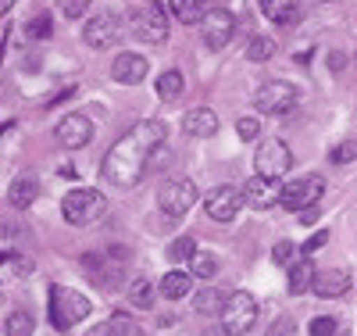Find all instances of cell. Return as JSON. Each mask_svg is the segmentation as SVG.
Wrapping results in <instances>:
<instances>
[{
	"label": "cell",
	"mask_w": 357,
	"mask_h": 336,
	"mask_svg": "<svg viewBox=\"0 0 357 336\" xmlns=\"http://www.w3.org/2000/svg\"><path fill=\"white\" fill-rule=\"evenodd\" d=\"M165 136H168L165 122H158V118L136 122V126L107 150L104 168H100L104 179L111 182V187H118V190L136 187V182L146 175V168H151V158H154V150L165 143Z\"/></svg>",
	"instance_id": "6da1fadb"
},
{
	"label": "cell",
	"mask_w": 357,
	"mask_h": 336,
	"mask_svg": "<svg viewBox=\"0 0 357 336\" xmlns=\"http://www.w3.org/2000/svg\"><path fill=\"white\" fill-rule=\"evenodd\" d=\"M89 312H93V304H89L86 293L72 290V286H50V322L54 329H72L79 326L82 319H89Z\"/></svg>",
	"instance_id": "7a4b0ae2"
},
{
	"label": "cell",
	"mask_w": 357,
	"mask_h": 336,
	"mask_svg": "<svg viewBox=\"0 0 357 336\" xmlns=\"http://www.w3.org/2000/svg\"><path fill=\"white\" fill-rule=\"evenodd\" d=\"M257 315H261L257 297H254V293H247V290L229 293V297L222 300V308H218L222 329H225L229 336H243V333H250V329L257 326Z\"/></svg>",
	"instance_id": "3957f363"
},
{
	"label": "cell",
	"mask_w": 357,
	"mask_h": 336,
	"mask_svg": "<svg viewBox=\"0 0 357 336\" xmlns=\"http://www.w3.org/2000/svg\"><path fill=\"white\" fill-rule=\"evenodd\" d=\"M126 22H129V33H132L139 43L158 47V43L168 40V18H165V11H161L158 0H146V4H132Z\"/></svg>",
	"instance_id": "277c9868"
},
{
	"label": "cell",
	"mask_w": 357,
	"mask_h": 336,
	"mask_svg": "<svg viewBox=\"0 0 357 336\" xmlns=\"http://www.w3.org/2000/svg\"><path fill=\"white\" fill-rule=\"evenodd\" d=\"M126 265H129V251L126 247H111V251H93L82 258V268L93 276V283L100 290H118L126 276Z\"/></svg>",
	"instance_id": "5b68a950"
},
{
	"label": "cell",
	"mask_w": 357,
	"mask_h": 336,
	"mask_svg": "<svg viewBox=\"0 0 357 336\" xmlns=\"http://www.w3.org/2000/svg\"><path fill=\"white\" fill-rule=\"evenodd\" d=\"M61 215H65V222L68 226H93V222H100L104 215H107V197L104 193H97V190H72V193H65V204H61Z\"/></svg>",
	"instance_id": "8992f818"
},
{
	"label": "cell",
	"mask_w": 357,
	"mask_h": 336,
	"mask_svg": "<svg viewBox=\"0 0 357 336\" xmlns=\"http://www.w3.org/2000/svg\"><path fill=\"white\" fill-rule=\"evenodd\" d=\"M321 193H325V179L318 172H307V175L289 179L286 187H279V204L286 211H307L321 200Z\"/></svg>",
	"instance_id": "52a82bcc"
},
{
	"label": "cell",
	"mask_w": 357,
	"mask_h": 336,
	"mask_svg": "<svg viewBox=\"0 0 357 336\" xmlns=\"http://www.w3.org/2000/svg\"><path fill=\"white\" fill-rule=\"evenodd\" d=\"M254 165H257V175L261 179H272L275 182V179H282L293 168V150L282 140H264V143H257Z\"/></svg>",
	"instance_id": "ba28073f"
},
{
	"label": "cell",
	"mask_w": 357,
	"mask_h": 336,
	"mask_svg": "<svg viewBox=\"0 0 357 336\" xmlns=\"http://www.w3.org/2000/svg\"><path fill=\"white\" fill-rule=\"evenodd\" d=\"M296 101H301V89H296L293 82H286V79H268L254 97V104L264 115H286V111L296 108Z\"/></svg>",
	"instance_id": "9c48e42d"
},
{
	"label": "cell",
	"mask_w": 357,
	"mask_h": 336,
	"mask_svg": "<svg viewBox=\"0 0 357 336\" xmlns=\"http://www.w3.org/2000/svg\"><path fill=\"white\" fill-rule=\"evenodd\" d=\"M197 25H200V36H204L207 50H222V47H229V40L236 33V15L225 8H211V11H204V18Z\"/></svg>",
	"instance_id": "30bf717a"
},
{
	"label": "cell",
	"mask_w": 357,
	"mask_h": 336,
	"mask_svg": "<svg viewBox=\"0 0 357 336\" xmlns=\"http://www.w3.org/2000/svg\"><path fill=\"white\" fill-rule=\"evenodd\" d=\"M158 204H161L165 215L183 219L186 211L197 204V187H193V179H168L165 187H161V193H158Z\"/></svg>",
	"instance_id": "8fae6325"
},
{
	"label": "cell",
	"mask_w": 357,
	"mask_h": 336,
	"mask_svg": "<svg viewBox=\"0 0 357 336\" xmlns=\"http://www.w3.org/2000/svg\"><path fill=\"white\" fill-rule=\"evenodd\" d=\"M240 207H243V197L236 187H215L204 197V211H207V219H215V222H232L240 215Z\"/></svg>",
	"instance_id": "7c38bea8"
},
{
	"label": "cell",
	"mask_w": 357,
	"mask_h": 336,
	"mask_svg": "<svg viewBox=\"0 0 357 336\" xmlns=\"http://www.w3.org/2000/svg\"><path fill=\"white\" fill-rule=\"evenodd\" d=\"M118 36H122V22H118V15H111V11L93 15V22H86V29H82V40L93 47V50L114 47Z\"/></svg>",
	"instance_id": "4fadbf2b"
},
{
	"label": "cell",
	"mask_w": 357,
	"mask_h": 336,
	"mask_svg": "<svg viewBox=\"0 0 357 336\" xmlns=\"http://www.w3.org/2000/svg\"><path fill=\"white\" fill-rule=\"evenodd\" d=\"M54 136H57V143L68 147V150H82L89 140H93V122H89L86 115H65L61 122H57Z\"/></svg>",
	"instance_id": "5bb4252c"
},
{
	"label": "cell",
	"mask_w": 357,
	"mask_h": 336,
	"mask_svg": "<svg viewBox=\"0 0 357 336\" xmlns=\"http://www.w3.org/2000/svg\"><path fill=\"white\" fill-rule=\"evenodd\" d=\"M240 197H243V204L247 207H254V211H272L275 204H279V187L272 179H261V175H254L247 187L240 190Z\"/></svg>",
	"instance_id": "9a60e30c"
},
{
	"label": "cell",
	"mask_w": 357,
	"mask_h": 336,
	"mask_svg": "<svg viewBox=\"0 0 357 336\" xmlns=\"http://www.w3.org/2000/svg\"><path fill=\"white\" fill-rule=\"evenodd\" d=\"M146 72H151V61H146L143 54H118V57H114V65H111L114 82H126V86L143 82Z\"/></svg>",
	"instance_id": "2e32d148"
},
{
	"label": "cell",
	"mask_w": 357,
	"mask_h": 336,
	"mask_svg": "<svg viewBox=\"0 0 357 336\" xmlns=\"http://www.w3.org/2000/svg\"><path fill=\"white\" fill-rule=\"evenodd\" d=\"M350 286H354V279H350V272H343V268L318 272L314 283H311V290H314L318 297H343Z\"/></svg>",
	"instance_id": "e0dca14e"
},
{
	"label": "cell",
	"mask_w": 357,
	"mask_h": 336,
	"mask_svg": "<svg viewBox=\"0 0 357 336\" xmlns=\"http://www.w3.org/2000/svg\"><path fill=\"white\" fill-rule=\"evenodd\" d=\"M183 133L186 136H215L218 133V115L211 108H190L183 115Z\"/></svg>",
	"instance_id": "ac0fdd59"
},
{
	"label": "cell",
	"mask_w": 357,
	"mask_h": 336,
	"mask_svg": "<svg viewBox=\"0 0 357 336\" xmlns=\"http://www.w3.org/2000/svg\"><path fill=\"white\" fill-rule=\"evenodd\" d=\"M261 11L275 25H296L301 22V0H261Z\"/></svg>",
	"instance_id": "d6986e66"
},
{
	"label": "cell",
	"mask_w": 357,
	"mask_h": 336,
	"mask_svg": "<svg viewBox=\"0 0 357 336\" xmlns=\"http://www.w3.org/2000/svg\"><path fill=\"white\" fill-rule=\"evenodd\" d=\"M314 276H318V268H314V261L311 258H296L293 265H289V293L293 297H301V293H307L311 290V283H314Z\"/></svg>",
	"instance_id": "ffe728a7"
},
{
	"label": "cell",
	"mask_w": 357,
	"mask_h": 336,
	"mask_svg": "<svg viewBox=\"0 0 357 336\" xmlns=\"http://www.w3.org/2000/svg\"><path fill=\"white\" fill-rule=\"evenodd\" d=\"M190 290H193V276H190V272H183V268H172L168 276H161V283H158V293L168 297V300L186 297Z\"/></svg>",
	"instance_id": "44dd1931"
},
{
	"label": "cell",
	"mask_w": 357,
	"mask_h": 336,
	"mask_svg": "<svg viewBox=\"0 0 357 336\" xmlns=\"http://www.w3.org/2000/svg\"><path fill=\"white\" fill-rule=\"evenodd\" d=\"M36 193H40L36 179H15V182H11V190H8V204L18 207V211H25V207H33V204H36Z\"/></svg>",
	"instance_id": "7402d4cb"
},
{
	"label": "cell",
	"mask_w": 357,
	"mask_h": 336,
	"mask_svg": "<svg viewBox=\"0 0 357 336\" xmlns=\"http://www.w3.org/2000/svg\"><path fill=\"white\" fill-rule=\"evenodd\" d=\"M154 300H158V286H154L151 279L136 276V279L129 283V304H132V308L151 312V308H154Z\"/></svg>",
	"instance_id": "603a6c76"
},
{
	"label": "cell",
	"mask_w": 357,
	"mask_h": 336,
	"mask_svg": "<svg viewBox=\"0 0 357 336\" xmlns=\"http://www.w3.org/2000/svg\"><path fill=\"white\" fill-rule=\"evenodd\" d=\"M183 89H186V75L178 72V68H168V72H161V79H158V97L161 101H178L183 97Z\"/></svg>",
	"instance_id": "cb8c5ba5"
},
{
	"label": "cell",
	"mask_w": 357,
	"mask_h": 336,
	"mask_svg": "<svg viewBox=\"0 0 357 336\" xmlns=\"http://www.w3.org/2000/svg\"><path fill=\"white\" fill-rule=\"evenodd\" d=\"M168 8H172V15L183 25H197L204 18V11H207L204 0H168Z\"/></svg>",
	"instance_id": "d4e9b609"
},
{
	"label": "cell",
	"mask_w": 357,
	"mask_h": 336,
	"mask_svg": "<svg viewBox=\"0 0 357 336\" xmlns=\"http://www.w3.org/2000/svg\"><path fill=\"white\" fill-rule=\"evenodd\" d=\"M4 333H8V336H33V333H36V322H33V315H29L25 308H15V312L4 319Z\"/></svg>",
	"instance_id": "484cf974"
},
{
	"label": "cell",
	"mask_w": 357,
	"mask_h": 336,
	"mask_svg": "<svg viewBox=\"0 0 357 336\" xmlns=\"http://www.w3.org/2000/svg\"><path fill=\"white\" fill-rule=\"evenodd\" d=\"M107 336H146V333H143V326H139L132 315L114 312V315H111V322H107Z\"/></svg>",
	"instance_id": "4316f807"
},
{
	"label": "cell",
	"mask_w": 357,
	"mask_h": 336,
	"mask_svg": "<svg viewBox=\"0 0 357 336\" xmlns=\"http://www.w3.org/2000/svg\"><path fill=\"white\" fill-rule=\"evenodd\" d=\"M215 272H218L215 254H207V251H193V254H190V276H193V279H211Z\"/></svg>",
	"instance_id": "83f0119b"
},
{
	"label": "cell",
	"mask_w": 357,
	"mask_h": 336,
	"mask_svg": "<svg viewBox=\"0 0 357 336\" xmlns=\"http://www.w3.org/2000/svg\"><path fill=\"white\" fill-rule=\"evenodd\" d=\"M222 300H225V293H222V290H215V286H207V290H200V293L193 297V308H197L200 315H218V308H222Z\"/></svg>",
	"instance_id": "f1b7e54d"
},
{
	"label": "cell",
	"mask_w": 357,
	"mask_h": 336,
	"mask_svg": "<svg viewBox=\"0 0 357 336\" xmlns=\"http://www.w3.org/2000/svg\"><path fill=\"white\" fill-rule=\"evenodd\" d=\"M272 54H275V40L272 36H254L250 40V50H247L250 61H268Z\"/></svg>",
	"instance_id": "f546056e"
},
{
	"label": "cell",
	"mask_w": 357,
	"mask_h": 336,
	"mask_svg": "<svg viewBox=\"0 0 357 336\" xmlns=\"http://www.w3.org/2000/svg\"><path fill=\"white\" fill-rule=\"evenodd\" d=\"M197 251V243H193V236H178V240H172L168 243V258L172 261H190V254Z\"/></svg>",
	"instance_id": "4dcf8cb0"
},
{
	"label": "cell",
	"mask_w": 357,
	"mask_h": 336,
	"mask_svg": "<svg viewBox=\"0 0 357 336\" xmlns=\"http://www.w3.org/2000/svg\"><path fill=\"white\" fill-rule=\"evenodd\" d=\"M354 158H357V143H354V136L343 140V143L333 150V165H354Z\"/></svg>",
	"instance_id": "1f68e13d"
},
{
	"label": "cell",
	"mask_w": 357,
	"mask_h": 336,
	"mask_svg": "<svg viewBox=\"0 0 357 336\" xmlns=\"http://www.w3.org/2000/svg\"><path fill=\"white\" fill-rule=\"evenodd\" d=\"M54 33V25H50V15H36L33 22H29V36L33 40H47Z\"/></svg>",
	"instance_id": "d6a6232c"
},
{
	"label": "cell",
	"mask_w": 357,
	"mask_h": 336,
	"mask_svg": "<svg viewBox=\"0 0 357 336\" xmlns=\"http://www.w3.org/2000/svg\"><path fill=\"white\" fill-rule=\"evenodd\" d=\"M57 8H61L65 18H82L89 11V0H57Z\"/></svg>",
	"instance_id": "836d02e7"
},
{
	"label": "cell",
	"mask_w": 357,
	"mask_h": 336,
	"mask_svg": "<svg viewBox=\"0 0 357 336\" xmlns=\"http://www.w3.org/2000/svg\"><path fill=\"white\" fill-rule=\"evenodd\" d=\"M336 333H340V322L329 319V315H321V319L311 322V336H336Z\"/></svg>",
	"instance_id": "e575fe53"
},
{
	"label": "cell",
	"mask_w": 357,
	"mask_h": 336,
	"mask_svg": "<svg viewBox=\"0 0 357 336\" xmlns=\"http://www.w3.org/2000/svg\"><path fill=\"white\" fill-rule=\"evenodd\" d=\"M272 258H275L279 265H293V261H296V247H293L289 240H279L275 251H272Z\"/></svg>",
	"instance_id": "d590c367"
},
{
	"label": "cell",
	"mask_w": 357,
	"mask_h": 336,
	"mask_svg": "<svg viewBox=\"0 0 357 336\" xmlns=\"http://www.w3.org/2000/svg\"><path fill=\"white\" fill-rule=\"evenodd\" d=\"M236 133H240V140H257L261 136L257 118H240V122H236Z\"/></svg>",
	"instance_id": "8d00e7d4"
},
{
	"label": "cell",
	"mask_w": 357,
	"mask_h": 336,
	"mask_svg": "<svg viewBox=\"0 0 357 336\" xmlns=\"http://www.w3.org/2000/svg\"><path fill=\"white\" fill-rule=\"evenodd\" d=\"M264 336H296V326H293V319H275Z\"/></svg>",
	"instance_id": "74e56055"
},
{
	"label": "cell",
	"mask_w": 357,
	"mask_h": 336,
	"mask_svg": "<svg viewBox=\"0 0 357 336\" xmlns=\"http://www.w3.org/2000/svg\"><path fill=\"white\" fill-rule=\"evenodd\" d=\"M325 240H329V233L321 229V233H314V236H311V240L304 243V247H296V254H304V258H307V254H314L318 247H325Z\"/></svg>",
	"instance_id": "f35d334b"
},
{
	"label": "cell",
	"mask_w": 357,
	"mask_h": 336,
	"mask_svg": "<svg viewBox=\"0 0 357 336\" xmlns=\"http://www.w3.org/2000/svg\"><path fill=\"white\" fill-rule=\"evenodd\" d=\"M18 233H22V229H18V226L4 215V211H0V240H15Z\"/></svg>",
	"instance_id": "ab89813d"
},
{
	"label": "cell",
	"mask_w": 357,
	"mask_h": 336,
	"mask_svg": "<svg viewBox=\"0 0 357 336\" xmlns=\"http://www.w3.org/2000/svg\"><path fill=\"white\" fill-rule=\"evenodd\" d=\"M11 8H15V0H0V18H4Z\"/></svg>",
	"instance_id": "60d3db41"
},
{
	"label": "cell",
	"mask_w": 357,
	"mask_h": 336,
	"mask_svg": "<svg viewBox=\"0 0 357 336\" xmlns=\"http://www.w3.org/2000/svg\"><path fill=\"white\" fill-rule=\"evenodd\" d=\"M343 61H347L343 54H333V57H329V65H333V68H343Z\"/></svg>",
	"instance_id": "b9f144b4"
},
{
	"label": "cell",
	"mask_w": 357,
	"mask_h": 336,
	"mask_svg": "<svg viewBox=\"0 0 357 336\" xmlns=\"http://www.w3.org/2000/svg\"><path fill=\"white\" fill-rule=\"evenodd\" d=\"M86 336H107V326H93V329H89Z\"/></svg>",
	"instance_id": "7bdbcfd3"
},
{
	"label": "cell",
	"mask_w": 357,
	"mask_h": 336,
	"mask_svg": "<svg viewBox=\"0 0 357 336\" xmlns=\"http://www.w3.org/2000/svg\"><path fill=\"white\" fill-rule=\"evenodd\" d=\"M8 258H11V251H0V265H8Z\"/></svg>",
	"instance_id": "ee69618b"
},
{
	"label": "cell",
	"mask_w": 357,
	"mask_h": 336,
	"mask_svg": "<svg viewBox=\"0 0 357 336\" xmlns=\"http://www.w3.org/2000/svg\"><path fill=\"white\" fill-rule=\"evenodd\" d=\"M4 129H8V126H0V133H4Z\"/></svg>",
	"instance_id": "f6af8a7d"
}]
</instances>
